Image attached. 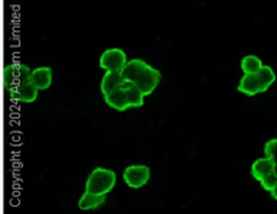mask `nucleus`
Segmentation results:
<instances>
[{
    "mask_svg": "<svg viewBox=\"0 0 277 214\" xmlns=\"http://www.w3.org/2000/svg\"><path fill=\"white\" fill-rule=\"evenodd\" d=\"M31 68L25 64H11L5 68V87L11 94L19 87L31 81Z\"/></svg>",
    "mask_w": 277,
    "mask_h": 214,
    "instance_id": "423d86ee",
    "label": "nucleus"
},
{
    "mask_svg": "<svg viewBox=\"0 0 277 214\" xmlns=\"http://www.w3.org/2000/svg\"><path fill=\"white\" fill-rule=\"evenodd\" d=\"M31 83L36 87L38 91L49 88L52 84V68H49V67L35 68L31 74Z\"/></svg>",
    "mask_w": 277,
    "mask_h": 214,
    "instance_id": "1a4fd4ad",
    "label": "nucleus"
},
{
    "mask_svg": "<svg viewBox=\"0 0 277 214\" xmlns=\"http://www.w3.org/2000/svg\"><path fill=\"white\" fill-rule=\"evenodd\" d=\"M116 181H117L116 172L108 168L97 167L87 178L86 193L106 197V194H108L114 188Z\"/></svg>",
    "mask_w": 277,
    "mask_h": 214,
    "instance_id": "39448f33",
    "label": "nucleus"
},
{
    "mask_svg": "<svg viewBox=\"0 0 277 214\" xmlns=\"http://www.w3.org/2000/svg\"><path fill=\"white\" fill-rule=\"evenodd\" d=\"M123 180L130 188H142L150 180V168L148 165H128L123 171Z\"/></svg>",
    "mask_w": 277,
    "mask_h": 214,
    "instance_id": "6e6552de",
    "label": "nucleus"
},
{
    "mask_svg": "<svg viewBox=\"0 0 277 214\" xmlns=\"http://www.w3.org/2000/svg\"><path fill=\"white\" fill-rule=\"evenodd\" d=\"M104 101L114 110L126 112L128 109H137L143 106L145 96L140 93V90L136 86L124 83L121 87L107 93L104 96Z\"/></svg>",
    "mask_w": 277,
    "mask_h": 214,
    "instance_id": "f03ea898",
    "label": "nucleus"
},
{
    "mask_svg": "<svg viewBox=\"0 0 277 214\" xmlns=\"http://www.w3.org/2000/svg\"><path fill=\"white\" fill-rule=\"evenodd\" d=\"M261 67H263V63L256 55H247L241 61V68H243L244 74H254L261 70Z\"/></svg>",
    "mask_w": 277,
    "mask_h": 214,
    "instance_id": "ddd939ff",
    "label": "nucleus"
},
{
    "mask_svg": "<svg viewBox=\"0 0 277 214\" xmlns=\"http://www.w3.org/2000/svg\"><path fill=\"white\" fill-rule=\"evenodd\" d=\"M264 153H266V158L274 161L277 159V139H271L267 142L264 145Z\"/></svg>",
    "mask_w": 277,
    "mask_h": 214,
    "instance_id": "4468645a",
    "label": "nucleus"
},
{
    "mask_svg": "<svg viewBox=\"0 0 277 214\" xmlns=\"http://www.w3.org/2000/svg\"><path fill=\"white\" fill-rule=\"evenodd\" d=\"M251 175L261 187L277 200V164L268 158H260L251 165Z\"/></svg>",
    "mask_w": 277,
    "mask_h": 214,
    "instance_id": "20e7f679",
    "label": "nucleus"
},
{
    "mask_svg": "<svg viewBox=\"0 0 277 214\" xmlns=\"http://www.w3.org/2000/svg\"><path fill=\"white\" fill-rule=\"evenodd\" d=\"M126 81L123 80L121 77V73H106L103 80H101V84H100V88H101V93L103 96H106L107 93L116 90L118 87H121Z\"/></svg>",
    "mask_w": 277,
    "mask_h": 214,
    "instance_id": "9b49d317",
    "label": "nucleus"
},
{
    "mask_svg": "<svg viewBox=\"0 0 277 214\" xmlns=\"http://www.w3.org/2000/svg\"><path fill=\"white\" fill-rule=\"evenodd\" d=\"M38 93L39 91L36 90V87L29 81V83L19 87L18 90H15L12 93V97L15 100H18V101H22V103H32V101H35L38 98Z\"/></svg>",
    "mask_w": 277,
    "mask_h": 214,
    "instance_id": "9d476101",
    "label": "nucleus"
},
{
    "mask_svg": "<svg viewBox=\"0 0 277 214\" xmlns=\"http://www.w3.org/2000/svg\"><path fill=\"white\" fill-rule=\"evenodd\" d=\"M121 77L126 83L136 86L143 96H150L162 80V73L143 60H130L121 70Z\"/></svg>",
    "mask_w": 277,
    "mask_h": 214,
    "instance_id": "f257e3e1",
    "label": "nucleus"
},
{
    "mask_svg": "<svg viewBox=\"0 0 277 214\" xmlns=\"http://www.w3.org/2000/svg\"><path fill=\"white\" fill-rule=\"evenodd\" d=\"M104 203H106V197H103V195H96V194L84 193L81 195L80 201H78V207H80V210L90 211V210H97V208H100L101 205H104Z\"/></svg>",
    "mask_w": 277,
    "mask_h": 214,
    "instance_id": "f8f14e48",
    "label": "nucleus"
},
{
    "mask_svg": "<svg viewBox=\"0 0 277 214\" xmlns=\"http://www.w3.org/2000/svg\"><path fill=\"white\" fill-rule=\"evenodd\" d=\"M98 64L106 73H121L124 65L127 64V55L120 48H110L101 54Z\"/></svg>",
    "mask_w": 277,
    "mask_h": 214,
    "instance_id": "0eeeda50",
    "label": "nucleus"
},
{
    "mask_svg": "<svg viewBox=\"0 0 277 214\" xmlns=\"http://www.w3.org/2000/svg\"><path fill=\"white\" fill-rule=\"evenodd\" d=\"M274 80H276L274 71L268 65H263L261 70L254 74L243 75L238 84V91L245 96L253 97L260 93H264L267 88L274 83Z\"/></svg>",
    "mask_w": 277,
    "mask_h": 214,
    "instance_id": "7ed1b4c3",
    "label": "nucleus"
}]
</instances>
